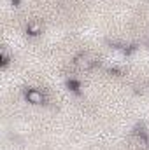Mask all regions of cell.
<instances>
[{
  "instance_id": "1",
  "label": "cell",
  "mask_w": 149,
  "mask_h": 150,
  "mask_svg": "<svg viewBox=\"0 0 149 150\" xmlns=\"http://www.w3.org/2000/svg\"><path fill=\"white\" fill-rule=\"evenodd\" d=\"M25 98H27V101L32 103V105H42V103H44V94H42L39 89H28V91L25 93Z\"/></svg>"
},
{
  "instance_id": "2",
  "label": "cell",
  "mask_w": 149,
  "mask_h": 150,
  "mask_svg": "<svg viewBox=\"0 0 149 150\" xmlns=\"http://www.w3.org/2000/svg\"><path fill=\"white\" fill-rule=\"evenodd\" d=\"M75 65H77L79 68L88 70V68H91V67L95 65V59H93V56H90V54H79V56L75 58Z\"/></svg>"
},
{
  "instance_id": "3",
  "label": "cell",
  "mask_w": 149,
  "mask_h": 150,
  "mask_svg": "<svg viewBox=\"0 0 149 150\" xmlns=\"http://www.w3.org/2000/svg\"><path fill=\"white\" fill-rule=\"evenodd\" d=\"M27 32H28L30 35H39V33L42 32V25H40L39 21H30L28 26H27Z\"/></svg>"
},
{
  "instance_id": "4",
  "label": "cell",
  "mask_w": 149,
  "mask_h": 150,
  "mask_svg": "<svg viewBox=\"0 0 149 150\" xmlns=\"http://www.w3.org/2000/svg\"><path fill=\"white\" fill-rule=\"evenodd\" d=\"M7 63H9V56H7V52H5V51H2V65L5 67Z\"/></svg>"
}]
</instances>
